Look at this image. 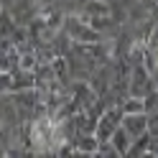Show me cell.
Segmentation results:
<instances>
[]
</instances>
